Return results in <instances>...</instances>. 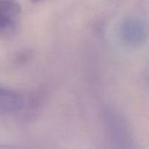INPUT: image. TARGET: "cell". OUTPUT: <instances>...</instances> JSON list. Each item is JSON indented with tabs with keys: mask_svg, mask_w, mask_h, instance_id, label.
<instances>
[{
	"mask_svg": "<svg viewBox=\"0 0 149 149\" xmlns=\"http://www.w3.org/2000/svg\"><path fill=\"white\" fill-rule=\"evenodd\" d=\"M119 38L127 47L141 46L148 39V30L147 24L139 17H130L124 19L119 26Z\"/></svg>",
	"mask_w": 149,
	"mask_h": 149,
	"instance_id": "6da1fadb",
	"label": "cell"
},
{
	"mask_svg": "<svg viewBox=\"0 0 149 149\" xmlns=\"http://www.w3.org/2000/svg\"><path fill=\"white\" fill-rule=\"evenodd\" d=\"M21 15V7L15 0H0V36H8L16 31Z\"/></svg>",
	"mask_w": 149,
	"mask_h": 149,
	"instance_id": "7a4b0ae2",
	"label": "cell"
},
{
	"mask_svg": "<svg viewBox=\"0 0 149 149\" xmlns=\"http://www.w3.org/2000/svg\"><path fill=\"white\" fill-rule=\"evenodd\" d=\"M23 106V99L15 91L0 87V114L17 113Z\"/></svg>",
	"mask_w": 149,
	"mask_h": 149,
	"instance_id": "3957f363",
	"label": "cell"
},
{
	"mask_svg": "<svg viewBox=\"0 0 149 149\" xmlns=\"http://www.w3.org/2000/svg\"><path fill=\"white\" fill-rule=\"evenodd\" d=\"M32 3H38V2H39V1H42V0H31Z\"/></svg>",
	"mask_w": 149,
	"mask_h": 149,
	"instance_id": "277c9868",
	"label": "cell"
}]
</instances>
